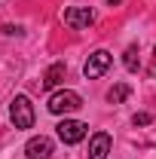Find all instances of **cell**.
<instances>
[{"label":"cell","mask_w":156,"mask_h":159,"mask_svg":"<svg viewBox=\"0 0 156 159\" xmlns=\"http://www.w3.org/2000/svg\"><path fill=\"white\" fill-rule=\"evenodd\" d=\"M104 3H110V6H119V3H122V0H104Z\"/></svg>","instance_id":"7c38bea8"},{"label":"cell","mask_w":156,"mask_h":159,"mask_svg":"<svg viewBox=\"0 0 156 159\" xmlns=\"http://www.w3.org/2000/svg\"><path fill=\"white\" fill-rule=\"evenodd\" d=\"M55 129H58V138L64 141V144H80V141L86 138V129H89V125L80 122V119H61Z\"/></svg>","instance_id":"277c9868"},{"label":"cell","mask_w":156,"mask_h":159,"mask_svg":"<svg viewBox=\"0 0 156 159\" xmlns=\"http://www.w3.org/2000/svg\"><path fill=\"white\" fill-rule=\"evenodd\" d=\"M49 113H55V116H61V113H74V110H80L83 107V98H80L74 89H58V92H52V98H49Z\"/></svg>","instance_id":"6da1fadb"},{"label":"cell","mask_w":156,"mask_h":159,"mask_svg":"<svg viewBox=\"0 0 156 159\" xmlns=\"http://www.w3.org/2000/svg\"><path fill=\"white\" fill-rule=\"evenodd\" d=\"M52 150H55V147H52V141L46 138V135H37V138H31L28 144H25V153H28L31 159H49Z\"/></svg>","instance_id":"8992f818"},{"label":"cell","mask_w":156,"mask_h":159,"mask_svg":"<svg viewBox=\"0 0 156 159\" xmlns=\"http://www.w3.org/2000/svg\"><path fill=\"white\" fill-rule=\"evenodd\" d=\"M92 21H95V9H89V6L64 9V25H71V28H89Z\"/></svg>","instance_id":"5b68a950"},{"label":"cell","mask_w":156,"mask_h":159,"mask_svg":"<svg viewBox=\"0 0 156 159\" xmlns=\"http://www.w3.org/2000/svg\"><path fill=\"white\" fill-rule=\"evenodd\" d=\"M129 95H132V89H129L126 83H117V86L107 92V101H110V104H122V101L129 98Z\"/></svg>","instance_id":"9c48e42d"},{"label":"cell","mask_w":156,"mask_h":159,"mask_svg":"<svg viewBox=\"0 0 156 159\" xmlns=\"http://www.w3.org/2000/svg\"><path fill=\"white\" fill-rule=\"evenodd\" d=\"M132 122H135V125H150V122H153V113H135Z\"/></svg>","instance_id":"8fae6325"},{"label":"cell","mask_w":156,"mask_h":159,"mask_svg":"<svg viewBox=\"0 0 156 159\" xmlns=\"http://www.w3.org/2000/svg\"><path fill=\"white\" fill-rule=\"evenodd\" d=\"M64 70H67V64H64V61H55V64L46 70V77H43V86H46V89H55L61 80H64Z\"/></svg>","instance_id":"ba28073f"},{"label":"cell","mask_w":156,"mask_h":159,"mask_svg":"<svg viewBox=\"0 0 156 159\" xmlns=\"http://www.w3.org/2000/svg\"><path fill=\"white\" fill-rule=\"evenodd\" d=\"M110 147H113V141H110V135H107V132L92 135V141H89V159H107Z\"/></svg>","instance_id":"52a82bcc"},{"label":"cell","mask_w":156,"mask_h":159,"mask_svg":"<svg viewBox=\"0 0 156 159\" xmlns=\"http://www.w3.org/2000/svg\"><path fill=\"white\" fill-rule=\"evenodd\" d=\"M9 119L16 122V129H31L34 125V107L25 95H16L9 104Z\"/></svg>","instance_id":"7a4b0ae2"},{"label":"cell","mask_w":156,"mask_h":159,"mask_svg":"<svg viewBox=\"0 0 156 159\" xmlns=\"http://www.w3.org/2000/svg\"><path fill=\"white\" fill-rule=\"evenodd\" d=\"M122 64H126V70H132V74L141 67V61H138V49H135V46H129V49H126V58H122Z\"/></svg>","instance_id":"30bf717a"},{"label":"cell","mask_w":156,"mask_h":159,"mask_svg":"<svg viewBox=\"0 0 156 159\" xmlns=\"http://www.w3.org/2000/svg\"><path fill=\"white\" fill-rule=\"evenodd\" d=\"M107 67H110V52L107 49H95L83 64V74H86V80H98L107 74Z\"/></svg>","instance_id":"3957f363"}]
</instances>
